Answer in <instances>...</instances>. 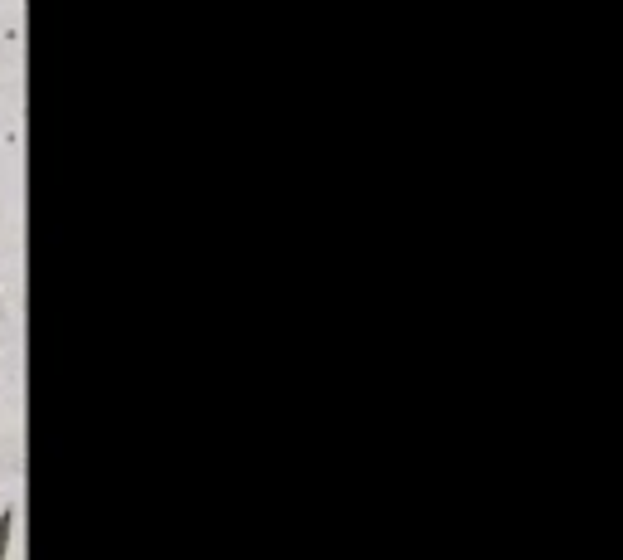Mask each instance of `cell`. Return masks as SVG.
<instances>
[{"mask_svg": "<svg viewBox=\"0 0 623 560\" xmlns=\"http://www.w3.org/2000/svg\"><path fill=\"white\" fill-rule=\"evenodd\" d=\"M10 531H15V507L0 512V560L10 556Z\"/></svg>", "mask_w": 623, "mask_h": 560, "instance_id": "cell-1", "label": "cell"}]
</instances>
